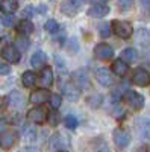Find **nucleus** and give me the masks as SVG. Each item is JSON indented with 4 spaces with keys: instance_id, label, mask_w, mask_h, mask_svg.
Listing matches in <instances>:
<instances>
[{
    "instance_id": "obj_1",
    "label": "nucleus",
    "mask_w": 150,
    "mask_h": 152,
    "mask_svg": "<svg viewBox=\"0 0 150 152\" xmlns=\"http://www.w3.org/2000/svg\"><path fill=\"white\" fill-rule=\"evenodd\" d=\"M111 31L114 32V35L123 38V40H129L133 35V26L129 21H120V20L111 21Z\"/></svg>"
},
{
    "instance_id": "obj_2",
    "label": "nucleus",
    "mask_w": 150,
    "mask_h": 152,
    "mask_svg": "<svg viewBox=\"0 0 150 152\" xmlns=\"http://www.w3.org/2000/svg\"><path fill=\"white\" fill-rule=\"evenodd\" d=\"M123 99H124V102H126L129 107H132L135 110L144 108V96L140 94L138 91H135V90H128L126 93L123 94Z\"/></svg>"
},
{
    "instance_id": "obj_3",
    "label": "nucleus",
    "mask_w": 150,
    "mask_h": 152,
    "mask_svg": "<svg viewBox=\"0 0 150 152\" xmlns=\"http://www.w3.org/2000/svg\"><path fill=\"white\" fill-rule=\"evenodd\" d=\"M0 55H2L3 59H6L8 62H11V64H18L20 59H21L20 50H18L14 44H6V46H3L2 50H0Z\"/></svg>"
},
{
    "instance_id": "obj_4",
    "label": "nucleus",
    "mask_w": 150,
    "mask_h": 152,
    "mask_svg": "<svg viewBox=\"0 0 150 152\" xmlns=\"http://www.w3.org/2000/svg\"><path fill=\"white\" fill-rule=\"evenodd\" d=\"M26 117H28V120L32 122V123L41 125V123H44V122L47 120V110H46V107H43V105H36L35 108H30V110L28 111Z\"/></svg>"
},
{
    "instance_id": "obj_5",
    "label": "nucleus",
    "mask_w": 150,
    "mask_h": 152,
    "mask_svg": "<svg viewBox=\"0 0 150 152\" xmlns=\"http://www.w3.org/2000/svg\"><path fill=\"white\" fill-rule=\"evenodd\" d=\"M61 90H62V94L65 96V99L70 100V102H78L79 97H80L79 87H76L73 82H62Z\"/></svg>"
},
{
    "instance_id": "obj_6",
    "label": "nucleus",
    "mask_w": 150,
    "mask_h": 152,
    "mask_svg": "<svg viewBox=\"0 0 150 152\" xmlns=\"http://www.w3.org/2000/svg\"><path fill=\"white\" fill-rule=\"evenodd\" d=\"M108 12H109V6L106 2H93L88 8V15L93 18H102L108 15Z\"/></svg>"
},
{
    "instance_id": "obj_7",
    "label": "nucleus",
    "mask_w": 150,
    "mask_h": 152,
    "mask_svg": "<svg viewBox=\"0 0 150 152\" xmlns=\"http://www.w3.org/2000/svg\"><path fill=\"white\" fill-rule=\"evenodd\" d=\"M112 140H114V143L117 145V148L124 149V148H128L129 143H130V135H129V132L126 129L115 128L114 134H112Z\"/></svg>"
},
{
    "instance_id": "obj_8",
    "label": "nucleus",
    "mask_w": 150,
    "mask_h": 152,
    "mask_svg": "<svg viewBox=\"0 0 150 152\" xmlns=\"http://www.w3.org/2000/svg\"><path fill=\"white\" fill-rule=\"evenodd\" d=\"M132 81H133L135 85H138V87H147V85H150V72L146 70L144 67L135 69L133 76H132Z\"/></svg>"
},
{
    "instance_id": "obj_9",
    "label": "nucleus",
    "mask_w": 150,
    "mask_h": 152,
    "mask_svg": "<svg viewBox=\"0 0 150 152\" xmlns=\"http://www.w3.org/2000/svg\"><path fill=\"white\" fill-rule=\"evenodd\" d=\"M94 56L97 59H102V61H106V59H112L114 58V49H112L109 44L106 43H100L94 47Z\"/></svg>"
},
{
    "instance_id": "obj_10",
    "label": "nucleus",
    "mask_w": 150,
    "mask_h": 152,
    "mask_svg": "<svg viewBox=\"0 0 150 152\" xmlns=\"http://www.w3.org/2000/svg\"><path fill=\"white\" fill-rule=\"evenodd\" d=\"M50 96H52V93H50L49 90H46V88H38V90H33L30 93L29 100L35 105H43L44 102H47V100L50 99Z\"/></svg>"
},
{
    "instance_id": "obj_11",
    "label": "nucleus",
    "mask_w": 150,
    "mask_h": 152,
    "mask_svg": "<svg viewBox=\"0 0 150 152\" xmlns=\"http://www.w3.org/2000/svg\"><path fill=\"white\" fill-rule=\"evenodd\" d=\"M38 81L43 85V88H46V90L52 87V84H53V70H52V67H49V66L43 67L41 72H40V76H38Z\"/></svg>"
},
{
    "instance_id": "obj_12",
    "label": "nucleus",
    "mask_w": 150,
    "mask_h": 152,
    "mask_svg": "<svg viewBox=\"0 0 150 152\" xmlns=\"http://www.w3.org/2000/svg\"><path fill=\"white\" fill-rule=\"evenodd\" d=\"M96 78H97L99 84H102L103 87H111L112 84H114V78H112V75H111V70L106 69V67L97 69Z\"/></svg>"
},
{
    "instance_id": "obj_13",
    "label": "nucleus",
    "mask_w": 150,
    "mask_h": 152,
    "mask_svg": "<svg viewBox=\"0 0 150 152\" xmlns=\"http://www.w3.org/2000/svg\"><path fill=\"white\" fill-rule=\"evenodd\" d=\"M82 6V2H74V0H68V2H62L61 3V11L68 17H74L78 14L79 8Z\"/></svg>"
},
{
    "instance_id": "obj_14",
    "label": "nucleus",
    "mask_w": 150,
    "mask_h": 152,
    "mask_svg": "<svg viewBox=\"0 0 150 152\" xmlns=\"http://www.w3.org/2000/svg\"><path fill=\"white\" fill-rule=\"evenodd\" d=\"M15 140H17L15 132H12V131L2 132V134H0V148L9 149V148H12L15 145Z\"/></svg>"
},
{
    "instance_id": "obj_15",
    "label": "nucleus",
    "mask_w": 150,
    "mask_h": 152,
    "mask_svg": "<svg viewBox=\"0 0 150 152\" xmlns=\"http://www.w3.org/2000/svg\"><path fill=\"white\" fill-rule=\"evenodd\" d=\"M47 59L49 58H47V55L43 52V50H36V52L32 55V58H30V64L35 69H43L47 64Z\"/></svg>"
},
{
    "instance_id": "obj_16",
    "label": "nucleus",
    "mask_w": 150,
    "mask_h": 152,
    "mask_svg": "<svg viewBox=\"0 0 150 152\" xmlns=\"http://www.w3.org/2000/svg\"><path fill=\"white\" fill-rule=\"evenodd\" d=\"M49 143H50V148L52 149H56V151L62 152V149H65V146L68 145V140L62 134H55L52 138H50Z\"/></svg>"
},
{
    "instance_id": "obj_17",
    "label": "nucleus",
    "mask_w": 150,
    "mask_h": 152,
    "mask_svg": "<svg viewBox=\"0 0 150 152\" xmlns=\"http://www.w3.org/2000/svg\"><path fill=\"white\" fill-rule=\"evenodd\" d=\"M6 102H8V105H9L11 108H20V107L23 105V102H24V99H23V96H21L20 91L14 90V91H11V93L8 94Z\"/></svg>"
},
{
    "instance_id": "obj_18",
    "label": "nucleus",
    "mask_w": 150,
    "mask_h": 152,
    "mask_svg": "<svg viewBox=\"0 0 150 152\" xmlns=\"http://www.w3.org/2000/svg\"><path fill=\"white\" fill-rule=\"evenodd\" d=\"M17 32L21 35V37H26V35H30L33 32V23L30 20H26L23 18L17 23Z\"/></svg>"
},
{
    "instance_id": "obj_19",
    "label": "nucleus",
    "mask_w": 150,
    "mask_h": 152,
    "mask_svg": "<svg viewBox=\"0 0 150 152\" xmlns=\"http://www.w3.org/2000/svg\"><path fill=\"white\" fill-rule=\"evenodd\" d=\"M111 70L117 76H124L129 72V64H126L123 59H115L114 62H112V66H111Z\"/></svg>"
},
{
    "instance_id": "obj_20",
    "label": "nucleus",
    "mask_w": 150,
    "mask_h": 152,
    "mask_svg": "<svg viewBox=\"0 0 150 152\" xmlns=\"http://www.w3.org/2000/svg\"><path fill=\"white\" fill-rule=\"evenodd\" d=\"M18 2L15 0H3L2 3H0V9H2L3 14L6 15H14V12L18 9Z\"/></svg>"
},
{
    "instance_id": "obj_21",
    "label": "nucleus",
    "mask_w": 150,
    "mask_h": 152,
    "mask_svg": "<svg viewBox=\"0 0 150 152\" xmlns=\"http://www.w3.org/2000/svg\"><path fill=\"white\" fill-rule=\"evenodd\" d=\"M36 79H38V76H36V73L35 72H32V70H26L23 75H21V84L24 85V87H33L35 84H36Z\"/></svg>"
},
{
    "instance_id": "obj_22",
    "label": "nucleus",
    "mask_w": 150,
    "mask_h": 152,
    "mask_svg": "<svg viewBox=\"0 0 150 152\" xmlns=\"http://www.w3.org/2000/svg\"><path fill=\"white\" fill-rule=\"evenodd\" d=\"M120 59H123L126 64L128 62H133V61L138 59V53H136V50L133 47H128V49H124L121 52V58Z\"/></svg>"
},
{
    "instance_id": "obj_23",
    "label": "nucleus",
    "mask_w": 150,
    "mask_h": 152,
    "mask_svg": "<svg viewBox=\"0 0 150 152\" xmlns=\"http://www.w3.org/2000/svg\"><path fill=\"white\" fill-rule=\"evenodd\" d=\"M138 131L143 137L150 138V119H140L138 122Z\"/></svg>"
},
{
    "instance_id": "obj_24",
    "label": "nucleus",
    "mask_w": 150,
    "mask_h": 152,
    "mask_svg": "<svg viewBox=\"0 0 150 152\" xmlns=\"http://www.w3.org/2000/svg\"><path fill=\"white\" fill-rule=\"evenodd\" d=\"M74 82H78V84L82 85V87H88V84H90L88 75H86L83 70H78L76 73H74ZM78 84H74V85L78 87Z\"/></svg>"
},
{
    "instance_id": "obj_25",
    "label": "nucleus",
    "mask_w": 150,
    "mask_h": 152,
    "mask_svg": "<svg viewBox=\"0 0 150 152\" xmlns=\"http://www.w3.org/2000/svg\"><path fill=\"white\" fill-rule=\"evenodd\" d=\"M47 122L50 123V126H58L61 123V116L58 110H50L47 111Z\"/></svg>"
},
{
    "instance_id": "obj_26",
    "label": "nucleus",
    "mask_w": 150,
    "mask_h": 152,
    "mask_svg": "<svg viewBox=\"0 0 150 152\" xmlns=\"http://www.w3.org/2000/svg\"><path fill=\"white\" fill-rule=\"evenodd\" d=\"M44 29L49 32V34H58L59 31H61V26H59V23L56 21V20H49V21H46V24H44Z\"/></svg>"
},
{
    "instance_id": "obj_27",
    "label": "nucleus",
    "mask_w": 150,
    "mask_h": 152,
    "mask_svg": "<svg viewBox=\"0 0 150 152\" xmlns=\"http://www.w3.org/2000/svg\"><path fill=\"white\" fill-rule=\"evenodd\" d=\"M64 125L68 129H76L78 128V119L73 116V114H68V116L64 117Z\"/></svg>"
},
{
    "instance_id": "obj_28",
    "label": "nucleus",
    "mask_w": 150,
    "mask_h": 152,
    "mask_svg": "<svg viewBox=\"0 0 150 152\" xmlns=\"http://www.w3.org/2000/svg\"><path fill=\"white\" fill-rule=\"evenodd\" d=\"M49 100H50V105H52V110H58L62 104V96H59L58 93H53Z\"/></svg>"
},
{
    "instance_id": "obj_29",
    "label": "nucleus",
    "mask_w": 150,
    "mask_h": 152,
    "mask_svg": "<svg viewBox=\"0 0 150 152\" xmlns=\"http://www.w3.org/2000/svg\"><path fill=\"white\" fill-rule=\"evenodd\" d=\"M94 152H111V151H109L106 142L100 138V140H96V143H94Z\"/></svg>"
},
{
    "instance_id": "obj_30",
    "label": "nucleus",
    "mask_w": 150,
    "mask_h": 152,
    "mask_svg": "<svg viewBox=\"0 0 150 152\" xmlns=\"http://www.w3.org/2000/svg\"><path fill=\"white\" fill-rule=\"evenodd\" d=\"M23 135H24V138L26 140H35V137H36V134H35V129L32 128V126H24L23 128Z\"/></svg>"
},
{
    "instance_id": "obj_31",
    "label": "nucleus",
    "mask_w": 150,
    "mask_h": 152,
    "mask_svg": "<svg viewBox=\"0 0 150 152\" xmlns=\"http://www.w3.org/2000/svg\"><path fill=\"white\" fill-rule=\"evenodd\" d=\"M29 44H30V41L28 40L26 37H18L14 46H15V47H21L23 50H28V49H29Z\"/></svg>"
},
{
    "instance_id": "obj_32",
    "label": "nucleus",
    "mask_w": 150,
    "mask_h": 152,
    "mask_svg": "<svg viewBox=\"0 0 150 152\" xmlns=\"http://www.w3.org/2000/svg\"><path fill=\"white\" fill-rule=\"evenodd\" d=\"M99 34H100V37H103V38H106V37H109V24L108 23H102L99 26Z\"/></svg>"
},
{
    "instance_id": "obj_33",
    "label": "nucleus",
    "mask_w": 150,
    "mask_h": 152,
    "mask_svg": "<svg viewBox=\"0 0 150 152\" xmlns=\"http://www.w3.org/2000/svg\"><path fill=\"white\" fill-rule=\"evenodd\" d=\"M2 23L5 24V26H12L14 24V15H5L3 18H2Z\"/></svg>"
},
{
    "instance_id": "obj_34",
    "label": "nucleus",
    "mask_w": 150,
    "mask_h": 152,
    "mask_svg": "<svg viewBox=\"0 0 150 152\" xmlns=\"http://www.w3.org/2000/svg\"><path fill=\"white\" fill-rule=\"evenodd\" d=\"M11 73V67L8 64H2L0 62V75H9Z\"/></svg>"
},
{
    "instance_id": "obj_35",
    "label": "nucleus",
    "mask_w": 150,
    "mask_h": 152,
    "mask_svg": "<svg viewBox=\"0 0 150 152\" xmlns=\"http://www.w3.org/2000/svg\"><path fill=\"white\" fill-rule=\"evenodd\" d=\"M117 5H118V8H120L121 12H123V11H126L128 8L132 6V2H117Z\"/></svg>"
},
{
    "instance_id": "obj_36",
    "label": "nucleus",
    "mask_w": 150,
    "mask_h": 152,
    "mask_svg": "<svg viewBox=\"0 0 150 152\" xmlns=\"http://www.w3.org/2000/svg\"><path fill=\"white\" fill-rule=\"evenodd\" d=\"M18 152H40L36 148H32V146H28V148H24V149H21V151H18Z\"/></svg>"
},
{
    "instance_id": "obj_37",
    "label": "nucleus",
    "mask_w": 150,
    "mask_h": 152,
    "mask_svg": "<svg viewBox=\"0 0 150 152\" xmlns=\"http://www.w3.org/2000/svg\"><path fill=\"white\" fill-rule=\"evenodd\" d=\"M141 5H143V6H144V8H146V9L150 12V2H141Z\"/></svg>"
},
{
    "instance_id": "obj_38",
    "label": "nucleus",
    "mask_w": 150,
    "mask_h": 152,
    "mask_svg": "<svg viewBox=\"0 0 150 152\" xmlns=\"http://www.w3.org/2000/svg\"><path fill=\"white\" fill-rule=\"evenodd\" d=\"M5 123H6V122H5V119H3V117H0V131H2V129L5 128Z\"/></svg>"
},
{
    "instance_id": "obj_39",
    "label": "nucleus",
    "mask_w": 150,
    "mask_h": 152,
    "mask_svg": "<svg viewBox=\"0 0 150 152\" xmlns=\"http://www.w3.org/2000/svg\"><path fill=\"white\" fill-rule=\"evenodd\" d=\"M62 152H65V151H62Z\"/></svg>"
}]
</instances>
